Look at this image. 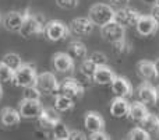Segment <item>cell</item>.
I'll return each instance as SVG.
<instances>
[{
    "label": "cell",
    "mask_w": 159,
    "mask_h": 140,
    "mask_svg": "<svg viewBox=\"0 0 159 140\" xmlns=\"http://www.w3.org/2000/svg\"><path fill=\"white\" fill-rule=\"evenodd\" d=\"M43 27H45L43 17L39 16V14H32L27 10L24 13V20H22V24L18 34L22 38H31V36L39 35V34L43 32Z\"/></svg>",
    "instance_id": "cell-1"
},
{
    "label": "cell",
    "mask_w": 159,
    "mask_h": 140,
    "mask_svg": "<svg viewBox=\"0 0 159 140\" xmlns=\"http://www.w3.org/2000/svg\"><path fill=\"white\" fill-rule=\"evenodd\" d=\"M88 18L93 22V25L102 27L115 20V10L112 6L106 4V3H95L89 7Z\"/></svg>",
    "instance_id": "cell-2"
},
{
    "label": "cell",
    "mask_w": 159,
    "mask_h": 140,
    "mask_svg": "<svg viewBox=\"0 0 159 140\" xmlns=\"http://www.w3.org/2000/svg\"><path fill=\"white\" fill-rule=\"evenodd\" d=\"M43 34L48 41L59 42L66 39L70 35V27L60 20H50V21L45 22Z\"/></svg>",
    "instance_id": "cell-3"
},
{
    "label": "cell",
    "mask_w": 159,
    "mask_h": 140,
    "mask_svg": "<svg viewBox=\"0 0 159 140\" xmlns=\"http://www.w3.org/2000/svg\"><path fill=\"white\" fill-rule=\"evenodd\" d=\"M36 77H38V73H36L34 65L22 63L18 69L14 71L13 83L17 85V87L25 88V87H30V85H35Z\"/></svg>",
    "instance_id": "cell-4"
},
{
    "label": "cell",
    "mask_w": 159,
    "mask_h": 140,
    "mask_svg": "<svg viewBox=\"0 0 159 140\" xmlns=\"http://www.w3.org/2000/svg\"><path fill=\"white\" fill-rule=\"evenodd\" d=\"M35 85L39 88L41 93H45L48 95L57 94L59 90H60V83L56 79L55 74L50 73V71H43V73L38 74Z\"/></svg>",
    "instance_id": "cell-5"
},
{
    "label": "cell",
    "mask_w": 159,
    "mask_h": 140,
    "mask_svg": "<svg viewBox=\"0 0 159 140\" xmlns=\"http://www.w3.org/2000/svg\"><path fill=\"white\" fill-rule=\"evenodd\" d=\"M42 109V104L39 102V99H28V98H22V101L20 102V108L18 112L21 115V118L25 119H38L41 115Z\"/></svg>",
    "instance_id": "cell-6"
},
{
    "label": "cell",
    "mask_w": 159,
    "mask_h": 140,
    "mask_svg": "<svg viewBox=\"0 0 159 140\" xmlns=\"http://www.w3.org/2000/svg\"><path fill=\"white\" fill-rule=\"evenodd\" d=\"M101 35L105 41L113 44V42L120 41V39L124 38V27L121 24H119L117 21L113 20V21L102 25L101 27Z\"/></svg>",
    "instance_id": "cell-7"
},
{
    "label": "cell",
    "mask_w": 159,
    "mask_h": 140,
    "mask_svg": "<svg viewBox=\"0 0 159 140\" xmlns=\"http://www.w3.org/2000/svg\"><path fill=\"white\" fill-rule=\"evenodd\" d=\"M140 16L141 14L138 13L137 10L130 8L129 6L115 10V21H117L119 24H121L124 28L126 27H135Z\"/></svg>",
    "instance_id": "cell-8"
},
{
    "label": "cell",
    "mask_w": 159,
    "mask_h": 140,
    "mask_svg": "<svg viewBox=\"0 0 159 140\" xmlns=\"http://www.w3.org/2000/svg\"><path fill=\"white\" fill-rule=\"evenodd\" d=\"M60 94H64V95L70 97V98H81L85 94V87L78 81L77 79H66L63 83L60 84V90H59Z\"/></svg>",
    "instance_id": "cell-9"
},
{
    "label": "cell",
    "mask_w": 159,
    "mask_h": 140,
    "mask_svg": "<svg viewBox=\"0 0 159 140\" xmlns=\"http://www.w3.org/2000/svg\"><path fill=\"white\" fill-rule=\"evenodd\" d=\"M135 30L143 36L154 35L159 30V22L152 16H143V14H141L137 24H135Z\"/></svg>",
    "instance_id": "cell-10"
},
{
    "label": "cell",
    "mask_w": 159,
    "mask_h": 140,
    "mask_svg": "<svg viewBox=\"0 0 159 140\" xmlns=\"http://www.w3.org/2000/svg\"><path fill=\"white\" fill-rule=\"evenodd\" d=\"M110 88H112L113 94L116 97H124V98H129L133 95V85L126 77L121 76H115V79L110 83Z\"/></svg>",
    "instance_id": "cell-11"
},
{
    "label": "cell",
    "mask_w": 159,
    "mask_h": 140,
    "mask_svg": "<svg viewBox=\"0 0 159 140\" xmlns=\"http://www.w3.org/2000/svg\"><path fill=\"white\" fill-rule=\"evenodd\" d=\"M52 65L59 73H69V71L74 70V59L64 52H57L53 55L52 58Z\"/></svg>",
    "instance_id": "cell-12"
},
{
    "label": "cell",
    "mask_w": 159,
    "mask_h": 140,
    "mask_svg": "<svg viewBox=\"0 0 159 140\" xmlns=\"http://www.w3.org/2000/svg\"><path fill=\"white\" fill-rule=\"evenodd\" d=\"M138 101L144 102L145 105H155L157 104V88L149 81H144L137 88Z\"/></svg>",
    "instance_id": "cell-13"
},
{
    "label": "cell",
    "mask_w": 159,
    "mask_h": 140,
    "mask_svg": "<svg viewBox=\"0 0 159 140\" xmlns=\"http://www.w3.org/2000/svg\"><path fill=\"white\" fill-rule=\"evenodd\" d=\"M69 27H70V31H73L74 34H77L80 36H85L92 32L95 25H93V22L88 17H77V18L71 20Z\"/></svg>",
    "instance_id": "cell-14"
},
{
    "label": "cell",
    "mask_w": 159,
    "mask_h": 140,
    "mask_svg": "<svg viewBox=\"0 0 159 140\" xmlns=\"http://www.w3.org/2000/svg\"><path fill=\"white\" fill-rule=\"evenodd\" d=\"M38 121H39L41 128H43V129H52L60 121V112H57L55 108H43Z\"/></svg>",
    "instance_id": "cell-15"
},
{
    "label": "cell",
    "mask_w": 159,
    "mask_h": 140,
    "mask_svg": "<svg viewBox=\"0 0 159 140\" xmlns=\"http://www.w3.org/2000/svg\"><path fill=\"white\" fill-rule=\"evenodd\" d=\"M129 108L130 104L127 101V98L124 97H115L110 102V113H112L113 118H126L127 113H129Z\"/></svg>",
    "instance_id": "cell-16"
},
{
    "label": "cell",
    "mask_w": 159,
    "mask_h": 140,
    "mask_svg": "<svg viewBox=\"0 0 159 140\" xmlns=\"http://www.w3.org/2000/svg\"><path fill=\"white\" fill-rule=\"evenodd\" d=\"M84 125L85 129L88 132H98V130H103L105 128V121L98 112L93 111H88L84 116Z\"/></svg>",
    "instance_id": "cell-17"
},
{
    "label": "cell",
    "mask_w": 159,
    "mask_h": 140,
    "mask_svg": "<svg viewBox=\"0 0 159 140\" xmlns=\"http://www.w3.org/2000/svg\"><path fill=\"white\" fill-rule=\"evenodd\" d=\"M22 20H24V14L20 11H10L6 14L4 18H2V22L4 25L6 30L11 31V32H18L21 28Z\"/></svg>",
    "instance_id": "cell-18"
},
{
    "label": "cell",
    "mask_w": 159,
    "mask_h": 140,
    "mask_svg": "<svg viewBox=\"0 0 159 140\" xmlns=\"http://www.w3.org/2000/svg\"><path fill=\"white\" fill-rule=\"evenodd\" d=\"M115 71L110 69L106 65H101V66L96 67L95 74H93L92 80L99 85H109L112 83V80L115 79Z\"/></svg>",
    "instance_id": "cell-19"
},
{
    "label": "cell",
    "mask_w": 159,
    "mask_h": 140,
    "mask_svg": "<svg viewBox=\"0 0 159 140\" xmlns=\"http://www.w3.org/2000/svg\"><path fill=\"white\" fill-rule=\"evenodd\" d=\"M148 108L144 102L141 101H135V102H131L130 104V108H129V113H127V118H130L133 122L135 123H141L143 119L148 115Z\"/></svg>",
    "instance_id": "cell-20"
},
{
    "label": "cell",
    "mask_w": 159,
    "mask_h": 140,
    "mask_svg": "<svg viewBox=\"0 0 159 140\" xmlns=\"http://www.w3.org/2000/svg\"><path fill=\"white\" fill-rule=\"evenodd\" d=\"M21 121V115L17 109L14 108H3L2 112H0V123L6 128H13V126H17Z\"/></svg>",
    "instance_id": "cell-21"
},
{
    "label": "cell",
    "mask_w": 159,
    "mask_h": 140,
    "mask_svg": "<svg viewBox=\"0 0 159 140\" xmlns=\"http://www.w3.org/2000/svg\"><path fill=\"white\" fill-rule=\"evenodd\" d=\"M137 73L145 80H152L157 77L155 65L151 60H140L137 63Z\"/></svg>",
    "instance_id": "cell-22"
},
{
    "label": "cell",
    "mask_w": 159,
    "mask_h": 140,
    "mask_svg": "<svg viewBox=\"0 0 159 140\" xmlns=\"http://www.w3.org/2000/svg\"><path fill=\"white\" fill-rule=\"evenodd\" d=\"M55 109L60 113L74 109V99L64 95V94L57 93L55 95Z\"/></svg>",
    "instance_id": "cell-23"
},
{
    "label": "cell",
    "mask_w": 159,
    "mask_h": 140,
    "mask_svg": "<svg viewBox=\"0 0 159 140\" xmlns=\"http://www.w3.org/2000/svg\"><path fill=\"white\" fill-rule=\"evenodd\" d=\"M87 46L81 41H71L67 46V53L73 59H84L87 56Z\"/></svg>",
    "instance_id": "cell-24"
},
{
    "label": "cell",
    "mask_w": 159,
    "mask_h": 140,
    "mask_svg": "<svg viewBox=\"0 0 159 140\" xmlns=\"http://www.w3.org/2000/svg\"><path fill=\"white\" fill-rule=\"evenodd\" d=\"M140 126L144 128L149 135H152V133H159V116L154 115V113H148V115L143 119Z\"/></svg>",
    "instance_id": "cell-25"
},
{
    "label": "cell",
    "mask_w": 159,
    "mask_h": 140,
    "mask_svg": "<svg viewBox=\"0 0 159 140\" xmlns=\"http://www.w3.org/2000/svg\"><path fill=\"white\" fill-rule=\"evenodd\" d=\"M52 136L55 140H69L70 139V130L61 121H59L55 126L52 128Z\"/></svg>",
    "instance_id": "cell-26"
},
{
    "label": "cell",
    "mask_w": 159,
    "mask_h": 140,
    "mask_svg": "<svg viewBox=\"0 0 159 140\" xmlns=\"http://www.w3.org/2000/svg\"><path fill=\"white\" fill-rule=\"evenodd\" d=\"M96 67H98V65H96L95 62H92L91 59H85V60L81 63V66H80V71H81L82 76L87 77L88 80H92Z\"/></svg>",
    "instance_id": "cell-27"
},
{
    "label": "cell",
    "mask_w": 159,
    "mask_h": 140,
    "mask_svg": "<svg viewBox=\"0 0 159 140\" xmlns=\"http://www.w3.org/2000/svg\"><path fill=\"white\" fill-rule=\"evenodd\" d=\"M2 62H3V63H6V65H7L8 67H11V69H13L14 71H16V70L18 69V67L22 65L21 56H20L18 53H13V52H10V53H6V55L3 56Z\"/></svg>",
    "instance_id": "cell-28"
},
{
    "label": "cell",
    "mask_w": 159,
    "mask_h": 140,
    "mask_svg": "<svg viewBox=\"0 0 159 140\" xmlns=\"http://www.w3.org/2000/svg\"><path fill=\"white\" fill-rule=\"evenodd\" d=\"M127 139H130V140H149L151 139V135H149L144 128L137 126V128L130 130L129 135H127Z\"/></svg>",
    "instance_id": "cell-29"
},
{
    "label": "cell",
    "mask_w": 159,
    "mask_h": 140,
    "mask_svg": "<svg viewBox=\"0 0 159 140\" xmlns=\"http://www.w3.org/2000/svg\"><path fill=\"white\" fill-rule=\"evenodd\" d=\"M14 79V70L11 67H8L6 63L0 62V83L3 84H7L11 83Z\"/></svg>",
    "instance_id": "cell-30"
},
{
    "label": "cell",
    "mask_w": 159,
    "mask_h": 140,
    "mask_svg": "<svg viewBox=\"0 0 159 140\" xmlns=\"http://www.w3.org/2000/svg\"><path fill=\"white\" fill-rule=\"evenodd\" d=\"M41 91L36 85H30V87H25L22 91V97L28 99H39L41 98Z\"/></svg>",
    "instance_id": "cell-31"
},
{
    "label": "cell",
    "mask_w": 159,
    "mask_h": 140,
    "mask_svg": "<svg viewBox=\"0 0 159 140\" xmlns=\"http://www.w3.org/2000/svg\"><path fill=\"white\" fill-rule=\"evenodd\" d=\"M112 45H113V51H115L116 53H126V52H129L130 51V45L127 44L126 38L120 39V41L113 42Z\"/></svg>",
    "instance_id": "cell-32"
},
{
    "label": "cell",
    "mask_w": 159,
    "mask_h": 140,
    "mask_svg": "<svg viewBox=\"0 0 159 140\" xmlns=\"http://www.w3.org/2000/svg\"><path fill=\"white\" fill-rule=\"evenodd\" d=\"M78 0H56V4L64 10H73L78 6Z\"/></svg>",
    "instance_id": "cell-33"
},
{
    "label": "cell",
    "mask_w": 159,
    "mask_h": 140,
    "mask_svg": "<svg viewBox=\"0 0 159 140\" xmlns=\"http://www.w3.org/2000/svg\"><path fill=\"white\" fill-rule=\"evenodd\" d=\"M91 60L95 62L98 66H101V65H106L107 63V56L105 55L103 52H93L92 55H91Z\"/></svg>",
    "instance_id": "cell-34"
},
{
    "label": "cell",
    "mask_w": 159,
    "mask_h": 140,
    "mask_svg": "<svg viewBox=\"0 0 159 140\" xmlns=\"http://www.w3.org/2000/svg\"><path fill=\"white\" fill-rule=\"evenodd\" d=\"M88 139L91 140H109L110 136L107 133H105L103 130H98V132H91V135L88 136Z\"/></svg>",
    "instance_id": "cell-35"
},
{
    "label": "cell",
    "mask_w": 159,
    "mask_h": 140,
    "mask_svg": "<svg viewBox=\"0 0 159 140\" xmlns=\"http://www.w3.org/2000/svg\"><path fill=\"white\" fill-rule=\"evenodd\" d=\"M70 139L71 140H85L87 136L81 130H70Z\"/></svg>",
    "instance_id": "cell-36"
},
{
    "label": "cell",
    "mask_w": 159,
    "mask_h": 140,
    "mask_svg": "<svg viewBox=\"0 0 159 140\" xmlns=\"http://www.w3.org/2000/svg\"><path fill=\"white\" fill-rule=\"evenodd\" d=\"M113 6H116L117 8H121V7H127L130 4V0H109Z\"/></svg>",
    "instance_id": "cell-37"
},
{
    "label": "cell",
    "mask_w": 159,
    "mask_h": 140,
    "mask_svg": "<svg viewBox=\"0 0 159 140\" xmlns=\"http://www.w3.org/2000/svg\"><path fill=\"white\" fill-rule=\"evenodd\" d=\"M151 16L154 17L155 20L159 22V4H154L152 6V10H151Z\"/></svg>",
    "instance_id": "cell-38"
},
{
    "label": "cell",
    "mask_w": 159,
    "mask_h": 140,
    "mask_svg": "<svg viewBox=\"0 0 159 140\" xmlns=\"http://www.w3.org/2000/svg\"><path fill=\"white\" fill-rule=\"evenodd\" d=\"M154 65H155V71H157V77H159V58L154 62Z\"/></svg>",
    "instance_id": "cell-39"
},
{
    "label": "cell",
    "mask_w": 159,
    "mask_h": 140,
    "mask_svg": "<svg viewBox=\"0 0 159 140\" xmlns=\"http://www.w3.org/2000/svg\"><path fill=\"white\" fill-rule=\"evenodd\" d=\"M145 4H148V6H154V4H157V2L158 0H143Z\"/></svg>",
    "instance_id": "cell-40"
},
{
    "label": "cell",
    "mask_w": 159,
    "mask_h": 140,
    "mask_svg": "<svg viewBox=\"0 0 159 140\" xmlns=\"http://www.w3.org/2000/svg\"><path fill=\"white\" fill-rule=\"evenodd\" d=\"M157 102H159V87H157Z\"/></svg>",
    "instance_id": "cell-41"
},
{
    "label": "cell",
    "mask_w": 159,
    "mask_h": 140,
    "mask_svg": "<svg viewBox=\"0 0 159 140\" xmlns=\"http://www.w3.org/2000/svg\"><path fill=\"white\" fill-rule=\"evenodd\" d=\"M3 97V88H2V83H0V99H2Z\"/></svg>",
    "instance_id": "cell-42"
},
{
    "label": "cell",
    "mask_w": 159,
    "mask_h": 140,
    "mask_svg": "<svg viewBox=\"0 0 159 140\" xmlns=\"http://www.w3.org/2000/svg\"><path fill=\"white\" fill-rule=\"evenodd\" d=\"M0 22H2V16H0Z\"/></svg>",
    "instance_id": "cell-43"
},
{
    "label": "cell",
    "mask_w": 159,
    "mask_h": 140,
    "mask_svg": "<svg viewBox=\"0 0 159 140\" xmlns=\"http://www.w3.org/2000/svg\"><path fill=\"white\" fill-rule=\"evenodd\" d=\"M157 4H159V0H158V2H157Z\"/></svg>",
    "instance_id": "cell-44"
}]
</instances>
